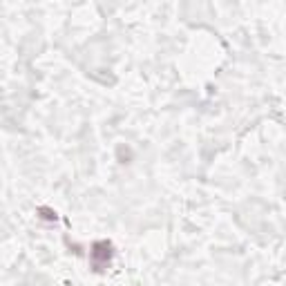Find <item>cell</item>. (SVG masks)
Returning a JSON list of instances; mask_svg holds the SVG:
<instances>
[{
  "label": "cell",
  "mask_w": 286,
  "mask_h": 286,
  "mask_svg": "<svg viewBox=\"0 0 286 286\" xmlns=\"http://www.w3.org/2000/svg\"><path fill=\"white\" fill-rule=\"evenodd\" d=\"M112 253H114V250H112L110 241H96L90 250L92 268H94L96 273H101L103 268H107V266H110V259H112Z\"/></svg>",
  "instance_id": "1"
},
{
  "label": "cell",
  "mask_w": 286,
  "mask_h": 286,
  "mask_svg": "<svg viewBox=\"0 0 286 286\" xmlns=\"http://www.w3.org/2000/svg\"><path fill=\"white\" fill-rule=\"evenodd\" d=\"M41 213H43V217H45V219H49V221L56 219V213H54V210H49V208H41Z\"/></svg>",
  "instance_id": "2"
}]
</instances>
